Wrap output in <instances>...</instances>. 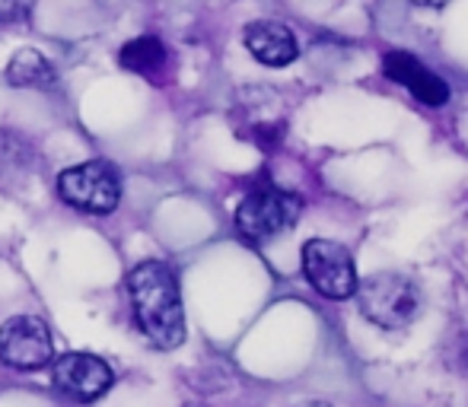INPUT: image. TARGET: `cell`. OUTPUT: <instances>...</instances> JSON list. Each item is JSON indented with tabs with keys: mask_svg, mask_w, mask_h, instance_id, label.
I'll list each match as a JSON object with an SVG mask.
<instances>
[{
	"mask_svg": "<svg viewBox=\"0 0 468 407\" xmlns=\"http://www.w3.org/2000/svg\"><path fill=\"white\" fill-rule=\"evenodd\" d=\"M128 297L137 328L160 350H176L186 340V308L173 267L163 261H141L128 274Z\"/></svg>",
	"mask_w": 468,
	"mask_h": 407,
	"instance_id": "obj_1",
	"label": "cell"
},
{
	"mask_svg": "<svg viewBox=\"0 0 468 407\" xmlns=\"http://www.w3.org/2000/svg\"><path fill=\"white\" fill-rule=\"evenodd\" d=\"M354 297H357L360 315L386 331H399L420 312L418 284L401 274H373V277L360 280Z\"/></svg>",
	"mask_w": 468,
	"mask_h": 407,
	"instance_id": "obj_2",
	"label": "cell"
},
{
	"mask_svg": "<svg viewBox=\"0 0 468 407\" xmlns=\"http://www.w3.org/2000/svg\"><path fill=\"white\" fill-rule=\"evenodd\" d=\"M300 194L265 185L255 188L252 194H246L239 207H236V229L242 233V239L261 245V242H271L278 235L290 233L296 226V220H300Z\"/></svg>",
	"mask_w": 468,
	"mask_h": 407,
	"instance_id": "obj_3",
	"label": "cell"
},
{
	"mask_svg": "<svg viewBox=\"0 0 468 407\" xmlns=\"http://www.w3.org/2000/svg\"><path fill=\"white\" fill-rule=\"evenodd\" d=\"M58 198L83 214H112L122 201V179L118 169L105 160H90L70 166L58 175Z\"/></svg>",
	"mask_w": 468,
	"mask_h": 407,
	"instance_id": "obj_4",
	"label": "cell"
},
{
	"mask_svg": "<svg viewBox=\"0 0 468 407\" xmlns=\"http://www.w3.org/2000/svg\"><path fill=\"white\" fill-rule=\"evenodd\" d=\"M303 274L309 287L328 299L354 297L360 284L351 252L332 239H309L303 245Z\"/></svg>",
	"mask_w": 468,
	"mask_h": 407,
	"instance_id": "obj_5",
	"label": "cell"
},
{
	"mask_svg": "<svg viewBox=\"0 0 468 407\" xmlns=\"http://www.w3.org/2000/svg\"><path fill=\"white\" fill-rule=\"evenodd\" d=\"M55 360L51 331L36 315H16L0 325V363L19 372H36Z\"/></svg>",
	"mask_w": 468,
	"mask_h": 407,
	"instance_id": "obj_6",
	"label": "cell"
},
{
	"mask_svg": "<svg viewBox=\"0 0 468 407\" xmlns=\"http://www.w3.org/2000/svg\"><path fill=\"white\" fill-rule=\"evenodd\" d=\"M51 382L74 402H96L112 389L115 376H112V366L93 353H64L51 366Z\"/></svg>",
	"mask_w": 468,
	"mask_h": 407,
	"instance_id": "obj_7",
	"label": "cell"
},
{
	"mask_svg": "<svg viewBox=\"0 0 468 407\" xmlns=\"http://www.w3.org/2000/svg\"><path fill=\"white\" fill-rule=\"evenodd\" d=\"M382 70H386L388 80L411 89L414 99L431 105V109H440V105L450 102V87L443 83V77H437L427 64H420L408 51H388L382 57Z\"/></svg>",
	"mask_w": 468,
	"mask_h": 407,
	"instance_id": "obj_8",
	"label": "cell"
},
{
	"mask_svg": "<svg viewBox=\"0 0 468 407\" xmlns=\"http://www.w3.org/2000/svg\"><path fill=\"white\" fill-rule=\"evenodd\" d=\"M242 42H246L249 55L259 64H265V68H287V64H293L300 57L296 36L283 23H274V19L249 23L246 32H242Z\"/></svg>",
	"mask_w": 468,
	"mask_h": 407,
	"instance_id": "obj_9",
	"label": "cell"
},
{
	"mask_svg": "<svg viewBox=\"0 0 468 407\" xmlns=\"http://www.w3.org/2000/svg\"><path fill=\"white\" fill-rule=\"evenodd\" d=\"M118 61H122V68L131 70V74L147 77V80H160V77L166 74L169 51L156 36H137L118 51Z\"/></svg>",
	"mask_w": 468,
	"mask_h": 407,
	"instance_id": "obj_10",
	"label": "cell"
},
{
	"mask_svg": "<svg viewBox=\"0 0 468 407\" xmlns=\"http://www.w3.org/2000/svg\"><path fill=\"white\" fill-rule=\"evenodd\" d=\"M55 80H58L55 64H51L38 48L16 51V55H13V61L6 64V83H10V87L45 89V87H55Z\"/></svg>",
	"mask_w": 468,
	"mask_h": 407,
	"instance_id": "obj_11",
	"label": "cell"
},
{
	"mask_svg": "<svg viewBox=\"0 0 468 407\" xmlns=\"http://www.w3.org/2000/svg\"><path fill=\"white\" fill-rule=\"evenodd\" d=\"M36 0H0V23H23Z\"/></svg>",
	"mask_w": 468,
	"mask_h": 407,
	"instance_id": "obj_12",
	"label": "cell"
},
{
	"mask_svg": "<svg viewBox=\"0 0 468 407\" xmlns=\"http://www.w3.org/2000/svg\"><path fill=\"white\" fill-rule=\"evenodd\" d=\"M418 6H431V10H440V6H446V0H414Z\"/></svg>",
	"mask_w": 468,
	"mask_h": 407,
	"instance_id": "obj_13",
	"label": "cell"
},
{
	"mask_svg": "<svg viewBox=\"0 0 468 407\" xmlns=\"http://www.w3.org/2000/svg\"><path fill=\"white\" fill-rule=\"evenodd\" d=\"M300 407H328L325 402H313V404H300Z\"/></svg>",
	"mask_w": 468,
	"mask_h": 407,
	"instance_id": "obj_14",
	"label": "cell"
}]
</instances>
